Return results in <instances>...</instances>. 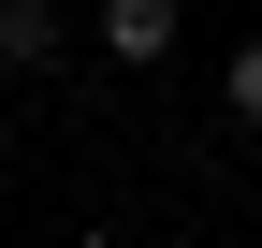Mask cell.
Instances as JSON below:
<instances>
[{
    "label": "cell",
    "instance_id": "1",
    "mask_svg": "<svg viewBox=\"0 0 262 248\" xmlns=\"http://www.w3.org/2000/svg\"><path fill=\"white\" fill-rule=\"evenodd\" d=\"M88 29H102V58H117V73H160V58H175V0H88Z\"/></svg>",
    "mask_w": 262,
    "mask_h": 248
},
{
    "label": "cell",
    "instance_id": "2",
    "mask_svg": "<svg viewBox=\"0 0 262 248\" xmlns=\"http://www.w3.org/2000/svg\"><path fill=\"white\" fill-rule=\"evenodd\" d=\"M58 44H73V29H58V0H0V73H44Z\"/></svg>",
    "mask_w": 262,
    "mask_h": 248
},
{
    "label": "cell",
    "instance_id": "3",
    "mask_svg": "<svg viewBox=\"0 0 262 248\" xmlns=\"http://www.w3.org/2000/svg\"><path fill=\"white\" fill-rule=\"evenodd\" d=\"M219 102H233V132H262V44H233V73H219Z\"/></svg>",
    "mask_w": 262,
    "mask_h": 248
}]
</instances>
